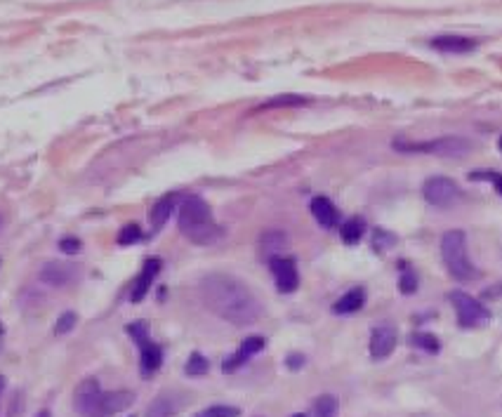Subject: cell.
Wrapping results in <instances>:
<instances>
[{"instance_id":"1","label":"cell","mask_w":502,"mask_h":417,"mask_svg":"<svg viewBox=\"0 0 502 417\" xmlns=\"http://www.w3.org/2000/svg\"><path fill=\"white\" fill-rule=\"evenodd\" d=\"M198 290L203 304L227 323L250 326L262 316V307L250 288L229 273H208L201 278Z\"/></svg>"},{"instance_id":"2","label":"cell","mask_w":502,"mask_h":417,"mask_svg":"<svg viewBox=\"0 0 502 417\" xmlns=\"http://www.w3.org/2000/svg\"><path fill=\"white\" fill-rule=\"evenodd\" d=\"M179 232L196 245H213L222 238V227L215 224L210 205L201 196H189L179 208Z\"/></svg>"},{"instance_id":"3","label":"cell","mask_w":502,"mask_h":417,"mask_svg":"<svg viewBox=\"0 0 502 417\" xmlns=\"http://www.w3.org/2000/svg\"><path fill=\"white\" fill-rule=\"evenodd\" d=\"M441 255L443 262L448 266V271L453 273L457 281H469V278L476 276L474 264L469 262L467 257V238H464L462 232H448L441 238Z\"/></svg>"},{"instance_id":"4","label":"cell","mask_w":502,"mask_h":417,"mask_svg":"<svg viewBox=\"0 0 502 417\" xmlns=\"http://www.w3.org/2000/svg\"><path fill=\"white\" fill-rule=\"evenodd\" d=\"M450 302H453L457 323H460L462 328H474V326H481V323L488 321L486 307L476 302L472 295H467V292H462V290L450 292Z\"/></svg>"},{"instance_id":"5","label":"cell","mask_w":502,"mask_h":417,"mask_svg":"<svg viewBox=\"0 0 502 417\" xmlns=\"http://www.w3.org/2000/svg\"><path fill=\"white\" fill-rule=\"evenodd\" d=\"M399 151H429L439 156H462L469 149V142L457 139V137H443L436 142H427V144H411V142H394Z\"/></svg>"},{"instance_id":"6","label":"cell","mask_w":502,"mask_h":417,"mask_svg":"<svg viewBox=\"0 0 502 417\" xmlns=\"http://www.w3.org/2000/svg\"><path fill=\"white\" fill-rule=\"evenodd\" d=\"M425 198L427 203L436 205V208H450L460 198V189L455 186V182H450L446 177H432L425 184Z\"/></svg>"},{"instance_id":"7","label":"cell","mask_w":502,"mask_h":417,"mask_svg":"<svg viewBox=\"0 0 502 417\" xmlns=\"http://www.w3.org/2000/svg\"><path fill=\"white\" fill-rule=\"evenodd\" d=\"M99 396H102V387H99L97 377H85L76 387V394H73V408L85 417H95Z\"/></svg>"},{"instance_id":"8","label":"cell","mask_w":502,"mask_h":417,"mask_svg":"<svg viewBox=\"0 0 502 417\" xmlns=\"http://www.w3.org/2000/svg\"><path fill=\"white\" fill-rule=\"evenodd\" d=\"M135 401V394L128 389H121V391H102V396H99V403H97V413L95 417H111L116 413H123V410H128L132 406Z\"/></svg>"},{"instance_id":"9","label":"cell","mask_w":502,"mask_h":417,"mask_svg":"<svg viewBox=\"0 0 502 417\" xmlns=\"http://www.w3.org/2000/svg\"><path fill=\"white\" fill-rule=\"evenodd\" d=\"M76 266L69 262H47L40 266L38 278L45 285H52V288H64L76 278Z\"/></svg>"},{"instance_id":"10","label":"cell","mask_w":502,"mask_h":417,"mask_svg":"<svg viewBox=\"0 0 502 417\" xmlns=\"http://www.w3.org/2000/svg\"><path fill=\"white\" fill-rule=\"evenodd\" d=\"M271 273L276 278V285L281 292H293L300 285V276H297L295 259L290 257H274L271 259Z\"/></svg>"},{"instance_id":"11","label":"cell","mask_w":502,"mask_h":417,"mask_svg":"<svg viewBox=\"0 0 502 417\" xmlns=\"http://www.w3.org/2000/svg\"><path fill=\"white\" fill-rule=\"evenodd\" d=\"M396 349V330L392 326H380L370 335V356L375 361L387 358Z\"/></svg>"},{"instance_id":"12","label":"cell","mask_w":502,"mask_h":417,"mask_svg":"<svg viewBox=\"0 0 502 417\" xmlns=\"http://www.w3.org/2000/svg\"><path fill=\"white\" fill-rule=\"evenodd\" d=\"M264 349V338H248L241 342V347H238V351L236 354H231L225 363H222V372H234V370H238L241 365L245 363L250 356H255L257 351H262Z\"/></svg>"},{"instance_id":"13","label":"cell","mask_w":502,"mask_h":417,"mask_svg":"<svg viewBox=\"0 0 502 417\" xmlns=\"http://www.w3.org/2000/svg\"><path fill=\"white\" fill-rule=\"evenodd\" d=\"M160 264H163V262H160L158 257L146 259V262H144V269H142V273L137 276V281H135V288H132V295H130V302L137 304V302L144 300L146 292L151 290V285H153V278L158 276Z\"/></svg>"},{"instance_id":"14","label":"cell","mask_w":502,"mask_h":417,"mask_svg":"<svg viewBox=\"0 0 502 417\" xmlns=\"http://www.w3.org/2000/svg\"><path fill=\"white\" fill-rule=\"evenodd\" d=\"M177 203H179V194H165L151 205V210H149V224H151L153 232H160V229L165 227L172 210H177Z\"/></svg>"},{"instance_id":"15","label":"cell","mask_w":502,"mask_h":417,"mask_svg":"<svg viewBox=\"0 0 502 417\" xmlns=\"http://www.w3.org/2000/svg\"><path fill=\"white\" fill-rule=\"evenodd\" d=\"M182 406L184 401L179 398V394H175V391H163V394L153 398V403H149L144 417H172L182 410Z\"/></svg>"},{"instance_id":"16","label":"cell","mask_w":502,"mask_h":417,"mask_svg":"<svg viewBox=\"0 0 502 417\" xmlns=\"http://www.w3.org/2000/svg\"><path fill=\"white\" fill-rule=\"evenodd\" d=\"M139 365H142V375L144 377H151L153 372L160 368V363H163V349L156 344V342H151V338L139 342Z\"/></svg>"},{"instance_id":"17","label":"cell","mask_w":502,"mask_h":417,"mask_svg":"<svg viewBox=\"0 0 502 417\" xmlns=\"http://www.w3.org/2000/svg\"><path fill=\"white\" fill-rule=\"evenodd\" d=\"M312 215L316 217V222H319L324 229H333L335 224L340 222L337 208H335L326 196H316L312 201Z\"/></svg>"},{"instance_id":"18","label":"cell","mask_w":502,"mask_h":417,"mask_svg":"<svg viewBox=\"0 0 502 417\" xmlns=\"http://www.w3.org/2000/svg\"><path fill=\"white\" fill-rule=\"evenodd\" d=\"M432 45L441 52H469L476 47V40L464 38V36H441V38H434Z\"/></svg>"},{"instance_id":"19","label":"cell","mask_w":502,"mask_h":417,"mask_svg":"<svg viewBox=\"0 0 502 417\" xmlns=\"http://www.w3.org/2000/svg\"><path fill=\"white\" fill-rule=\"evenodd\" d=\"M363 304H365V290L354 288L333 304V311L335 314H354V311L361 309Z\"/></svg>"},{"instance_id":"20","label":"cell","mask_w":502,"mask_h":417,"mask_svg":"<svg viewBox=\"0 0 502 417\" xmlns=\"http://www.w3.org/2000/svg\"><path fill=\"white\" fill-rule=\"evenodd\" d=\"M288 245V236L283 232H278V229H271V232H264L262 238H259V248L266 252V255H274L278 250H283V248Z\"/></svg>"},{"instance_id":"21","label":"cell","mask_w":502,"mask_h":417,"mask_svg":"<svg viewBox=\"0 0 502 417\" xmlns=\"http://www.w3.org/2000/svg\"><path fill=\"white\" fill-rule=\"evenodd\" d=\"M363 232H365L363 220H358V217H351V220H347L342 224V229H340V236H342V241L347 243V245H356V243L361 241Z\"/></svg>"},{"instance_id":"22","label":"cell","mask_w":502,"mask_h":417,"mask_svg":"<svg viewBox=\"0 0 502 417\" xmlns=\"http://www.w3.org/2000/svg\"><path fill=\"white\" fill-rule=\"evenodd\" d=\"M337 410H340V401H337V396H333V394H324V396H319V398H316L312 415H314V417H337Z\"/></svg>"},{"instance_id":"23","label":"cell","mask_w":502,"mask_h":417,"mask_svg":"<svg viewBox=\"0 0 502 417\" xmlns=\"http://www.w3.org/2000/svg\"><path fill=\"white\" fill-rule=\"evenodd\" d=\"M411 344L418 347V349H423V351H429V354H436L439 349H441V344H439V338H436V335H432V333H415L411 338Z\"/></svg>"},{"instance_id":"24","label":"cell","mask_w":502,"mask_h":417,"mask_svg":"<svg viewBox=\"0 0 502 417\" xmlns=\"http://www.w3.org/2000/svg\"><path fill=\"white\" fill-rule=\"evenodd\" d=\"M208 370H210V363L203 354H191L187 365H184V372L191 377H201V375H206Z\"/></svg>"},{"instance_id":"25","label":"cell","mask_w":502,"mask_h":417,"mask_svg":"<svg viewBox=\"0 0 502 417\" xmlns=\"http://www.w3.org/2000/svg\"><path fill=\"white\" fill-rule=\"evenodd\" d=\"M142 229L137 227V224H128V227H123L119 236H116V241H119V245H132V243H137L142 241Z\"/></svg>"},{"instance_id":"26","label":"cell","mask_w":502,"mask_h":417,"mask_svg":"<svg viewBox=\"0 0 502 417\" xmlns=\"http://www.w3.org/2000/svg\"><path fill=\"white\" fill-rule=\"evenodd\" d=\"M78 323V316L73 314V311H64V314L57 319V326H54V335H66L71 333L73 328H76Z\"/></svg>"},{"instance_id":"27","label":"cell","mask_w":502,"mask_h":417,"mask_svg":"<svg viewBox=\"0 0 502 417\" xmlns=\"http://www.w3.org/2000/svg\"><path fill=\"white\" fill-rule=\"evenodd\" d=\"M238 415H241V410L234 406H210L198 417H238Z\"/></svg>"},{"instance_id":"28","label":"cell","mask_w":502,"mask_h":417,"mask_svg":"<svg viewBox=\"0 0 502 417\" xmlns=\"http://www.w3.org/2000/svg\"><path fill=\"white\" fill-rule=\"evenodd\" d=\"M300 104H307V99L297 97V95H283V97H276V99H271V102H266L264 107L274 109V107H300Z\"/></svg>"},{"instance_id":"29","label":"cell","mask_w":502,"mask_h":417,"mask_svg":"<svg viewBox=\"0 0 502 417\" xmlns=\"http://www.w3.org/2000/svg\"><path fill=\"white\" fill-rule=\"evenodd\" d=\"M59 248H61V250H64L66 255H76V252H80L83 243H80L78 238H73V236H66V238L59 241Z\"/></svg>"},{"instance_id":"30","label":"cell","mask_w":502,"mask_h":417,"mask_svg":"<svg viewBox=\"0 0 502 417\" xmlns=\"http://www.w3.org/2000/svg\"><path fill=\"white\" fill-rule=\"evenodd\" d=\"M472 179H491V182L495 184V189H498V194L502 196V175H498V172H491V170H486V172H474Z\"/></svg>"},{"instance_id":"31","label":"cell","mask_w":502,"mask_h":417,"mask_svg":"<svg viewBox=\"0 0 502 417\" xmlns=\"http://www.w3.org/2000/svg\"><path fill=\"white\" fill-rule=\"evenodd\" d=\"M415 283L418 281H415V276L411 271L404 273V276H401V292H406V295L408 292H415Z\"/></svg>"},{"instance_id":"32","label":"cell","mask_w":502,"mask_h":417,"mask_svg":"<svg viewBox=\"0 0 502 417\" xmlns=\"http://www.w3.org/2000/svg\"><path fill=\"white\" fill-rule=\"evenodd\" d=\"M286 365L290 370H300L302 365H305V356H302V354H290L286 358Z\"/></svg>"},{"instance_id":"33","label":"cell","mask_w":502,"mask_h":417,"mask_svg":"<svg viewBox=\"0 0 502 417\" xmlns=\"http://www.w3.org/2000/svg\"><path fill=\"white\" fill-rule=\"evenodd\" d=\"M3 389H5V377L0 375V394H3Z\"/></svg>"},{"instance_id":"34","label":"cell","mask_w":502,"mask_h":417,"mask_svg":"<svg viewBox=\"0 0 502 417\" xmlns=\"http://www.w3.org/2000/svg\"><path fill=\"white\" fill-rule=\"evenodd\" d=\"M36 417H50V413H47V410H40V413L36 415Z\"/></svg>"},{"instance_id":"35","label":"cell","mask_w":502,"mask_h":417,"mask_svg":"<svg viewBox=\"0 0 502 417\" xmlns=\"http://www.w3.org/2000/svg\"><path fill=\"white\" fill-rule=\"evenodd\" d=\"M293 417H307V415H302V413H297V415H293Z\"/></svg>"},{"instance_id":"36","label":"cell","mask_w":502,"mask_h":417,"mask_svg":"<svg viewBox=\"0 0 502 417\" xmlns=\"http://www.w3.org/2000/svg\"><path fill=\"white\" fill-rule=\"evenodd\" d=\"M500 151H502V139H500Z\"/></svg>"},{"instance_id":"37","label":"cell","mask_w":502,"mask_h":417,"mask_svg":"<svg viewBox=\"0 0 502 417\" xmlns=\"http://www.w3.org/2000/svg\"><path fill=\"white\" fill-rule=\"evenodd\" d=\"M0 224H3V217H0Z\"/></svg>"}]
</instances>
